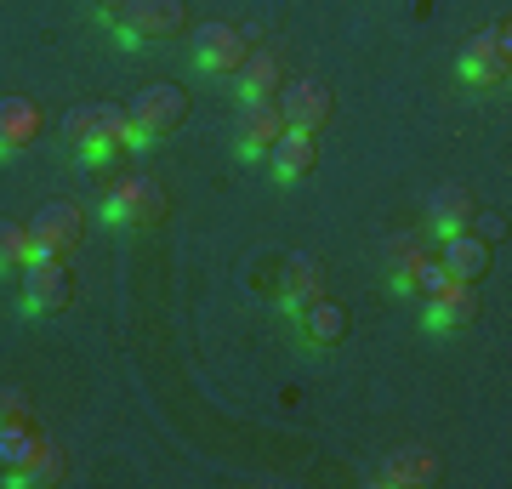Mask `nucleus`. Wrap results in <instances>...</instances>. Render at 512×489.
Listing matches in <instances>:
<instances>
[{"label":"nucleus","instance_id":"obj_24","mask_svg":"<svg viewBox=\"0 0 512 489\" xmlns=\"http://www.w3.org/2000/svg\"><path fill=\"white\" fill-rule=\"evenodd\" d=\"M23 416H29V399L6 387V393H0V427H12V421H23Z\"/></svg>","mask_w":512,"mask_h":489},{"label":"nucleus","instance_id":"obj_6","mask_svg":"<svg viewBox=\"0 0 512 489\" xmlns=\"http://www.w3.org/2000/svg\"><path fill=\"white\" fill-rule=\"evenodd\" d=\"M512 74V35L507 23H490L484 35L467 40V52H461V80L467 86H501Z\"/></svg>","mask_w":512,"mask_h":489},{"label":"nucleus","instance_id":"obj_1","mask_svg":"<svg viewBox=\"0 0 512 489\" xmlns=\"http://www.w3.org/2000/svg\"><path fill=\"white\" fill-rule=\"evenodd\" d=\"M97 217L114 222V228H154L165 217V188L143 171H120V177L103 188V205Z\"/></svg>","mask_w":512,"mask_h":489},{"label":"nucleus","instance_id":"obj_18","mask_svg":"<svg viewBox=\"0 0 512 489\" xmlns=\"http://www.w3.org/2000/svg\"><path fill=\"white\" fill-rule=\"evenodd\" d=\"M296 319H302V336H308L313 347H336L342 336H348V308H336L330 296H313Z\"/></svg>","mask_w":512,"mask_h":489},{"label":"nucleus","instance_id":"obj_15","mask_svg":"<svg viewBox=\"0 0 512 489\" xmlns=\"http://www.w3.org/2000/svg\"><path fill=\"white\" fill-rule=\"evenodd\" d=\"M40 137V109L29 97H0V160H12Z\"/></svg>","mask_w":512,"mask_h":489},{"label":"nucleus","instance_id":"obj_8","mask_svg":"<svg viewBox=\"0 0 512 489\" xmlns=\"http://www.w3.org/2000/svg\"><path fill=\"white\" fill-rule=\"evenodd\" d=\"M245 57H251V46H245V35H239L234 23H205V29H194V63L205 74H239Z\"/></svg>","mask_w":512,"mask_h":489},{"label":"nucleus","instance_id":"obj_7","mask_svg":"<svg viewBox=\"0 0 512 489\" xmlns=\"http://www.w3.org/2000/svg\"><path fill=\"white\" fill-rule=\"evenodd\" d=\"M97 137H114V143L131 148L126 109H114V103H74V109L63 114V143L80 148V143H97Z\"/></svg>","mask_w":512,"mask_h":489},{"label":"nucleus","instance_id":"obj_2","mask_svg":"<svg viewBox=\"0 0 512 489\" xmlns=\"http://www.w3.org/2000/svg\"><path fill=\"white\" fill-rule=\"evenodd\" d=\"M126 120H131V148L160 143V137H171V131L188 120V91L171 86V80H160V86L137 91V103L126 109Z\"/></svg>","mask_w":512,"mask_h":489},{"label":"nucleus","instance_id":"obj_5","mask_svg":"<svg viewBox=\"0 0 512 489\" xmlns=\"http://www.w3.org/2000/svg\"><path fill=\"white\" fill-rule=\"evenodd\" d=\"M23 228L35 239V256H69L80 245V234H86V211L74 200H46Z\"/></svg>","mask_w":512,"mask_h":489},{"label":"nucleus","instance_id":"obj_23","mask_svg":"<svg viewBox=\"0 0 512 489\" xmlns=\"http://www.w3.org/2000/svg\"><path fill=\"white\" fill-rule=\"evenodd\" d=\"M404 268H410V290H416V296H439V290L450 285V273H444L439 256H410Z\"/></svg>","mask_w":512,"mask_h":489},{"label":"nucleus","instance_id":"obj_16","mask_svg":"<svg viewBox=\"0 0 512 489\" xmlns=\"http://www.w3.org/2000/svg\"><path fill=\"white\" fill-rule=\"evenodd\" d=\"M279 131H285V114H279L274 97H268V103H245V120H239V154H245V160H262V154L274 148Z\"/></svg>","mask_w":512,"mask_h":489},{"label":"nucleus","instance_id":"obj_14","mask_svg":"<svg viewBox=\"0 0 512 489\" xmlns=\"http://www.w3.org/2000/svg\"><path fill=\"white\" fill-rule=\"evenodd\" d=\"M313 296H325V268H319L313 256H291V262H285V273H279V308L296 319Z\"/></svg>","mask_w":512,"mask_h":489},{"label":"nucleus","instance_id":"obj_11","mask_svg":"<svg viewBox=\"0 0 512 489\" xmlns=\"http://www.w3.org/2000/svg\"><path fill=\"white\" fill-rule=\"evenodd\" d=\"M268 160H274V177L279 182H302L313 171V160H319V131H279L274 148H268Z\"/></svg>","mask_w":512,"mask_h":489},{"label":"nucleus","instance_id":"obj_19","mask_svg":"<svg viewBox=\"0 0 512 489\" xmlns=\"http://www.w3.org/2000/svg\"><path fill=\"white\" fill-rule=\"evenodd\" d=\"M279 80H285V69H279L274 52H251L239 63V97H245V103H268L279 91Z\"/></svg>","mask_w":512,"mask_h":489},{"label":"nucleus","instance_id":"obj_13","mask_svg":"<svg viewBox=\"0 0 512 489\" xmlns=\"http://www.w3.org/2000/svg\"><path fill=\"white\" fill-rule=\"evenodd\" d=\"M478 319V285H450L439 290V296H427V319L421 325L427 330H467Z\"/></svg>","mask_w":512,"mask_h":489},{"label":"nucleus","instance_id":"obj_21","mask_svg":"<svg viewBox=\"0 0 512 489\" xmlns=\"http://www.w3.org/2000/svg\"><path fill=\"white\" fill-rule=\"evenodd\" d=\"M40 450V433L29 427V421H12V427H0V472L23 467L29 455Z\"/></svg>","mask_w":512,"mask_h":489},{"label":"nucleus","instance_id":"obj_22","mask_svg":"<svg viewBox=\"0 0 512 489\" xmlns=\"http://www.w3.org/2000/svg\"><path fill=\"white\" fill-rule=\"evenodd\" d=\"M29 256H35L29 228H23V222H12V217H0V273H18Z\"/></svg>","mask_w":512,"mask_h":489},{"label":"nucleus","instance_id":"obj_17","mask_svg":"<svg viewBox=\"0 0 512 489\" xmlns=\"http://www.w3.org/2000/svg\"><path fill=\"white\" fill-rule=\"evenodd\" d=\"M439 478V461L421 450V444H410V450H393L382 461V484L387 489H416V484H433Z\"/></svg>","mask_w":512,"mask_h":489},{"label":"nucleus","instance_id":"obj_9","mask_svg":"<svg viewBox=\"0 0 512 489\" xmlns=\"http://www.w3.org/2000/svg\"><path fill=\"white\" fill-rule=\"evenodd\" d=\"M473 217H478V200H473V188H467V182H444L439 194L427 200V228H433L439 239L467 234Z\"/></svg>","mask_w":512,"mask_h":489},{"label":"nucleus","instance_id":"obj_10","mask_svg":"<svg viewBox=\"0 0 512 489\" xmlns=\"http://www.w3.org/2000/svg\"><path fill=\"white\" fill-rule=\"evenodd\" d=\"M279 114H285L291 131H325L330 91L319 86V80H296V86H285V97H279Z\"/></svg>","mask_w":512,"mask_h":489},{"label":"nucleus","instance_id":"obj_3","mask_svg":"<svg viewBox=\"0 0 512 489\" xmlns=\"http://www.w3.org/2000/svg\"><path fill=\"white\" fill-rule=\"evenodd\" d=\"M183 23H188L183 0H126V6L109 18V29L126 40V46H137V40H171V35H183Z\"/></svg>","mask_w":512,"mask_h":489},{"label":"nucleus","instance_id":"obj_4","mask_svg":"<svg viewBox=\"0 0 512 489\" xmlns=\"http://www.w3.org/2000/svg\"><path fill=\"white\" fill-rule=\"evenodd\" d=\"M18 302L23 313H35V319H46V313H57L63 302H69V268H63V256H29L18 268Z\"/></svg>","mask_w":512,"mask_h":489},{"label":"nucleus","instance_id":"obj_25","mask_svg":"<svg viewBox=\"0 0 512 489\" xmlns=\"http://www.w3.org/2000/svg\"><path fill=\"white\" fill-rule=\"evenodd\" d=\"M473 234L484 239V245H495V239H507V222L501 217H473Z\"/></svg>","mask_w":512,"mask_h":489},{"label":"nucleus","instance_id":"obj_20","mask_svg":"<svg viewBox=\"0 0 512 489\" xmlns=\"http://www.w3.org/2000/svg\"><path fill=\"white\" fill-rule=\"evenodd\" d=\"M63 472H69V461H63V450L57 444H40L23 467L6 472V484L12 489H40V484H63Z\"/></svg>","mask_w":512,"mask_h":489},{"label":"nucleus","instance_id":"obj_12","mask_svg":"<svg viewBox=\"0 0 512 489\" xmlns=\"http://www.w3.org/2000/svg\"><path fill=\"white\" fill-rule=\"evenodd\" d=\"M444 251H439V262H444V273L456 279V285H478L484 273H490V245L467 228V234H450V239H439Z\"/></svg>","mask_w":512,"mask_h":489}]
</instances>
